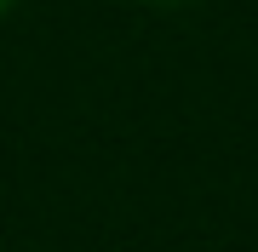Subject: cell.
I'll return each instance as SVG.
<instances>
[{
    "mask_svg": "<svg viewBox=\"0 0 258 252\" xmlns=\"http://www.w3.org/2000/svg\"><path fill=\"white\" fill-rule=\"evenodd\" d=\"M144 6H195V0H144Z\"/></svg>",
    "mask_w": 258,
    "mask_h": 252,
    "instance_id": "obj_1",
    "label": "cell"
},
{
    "mask_svg": "<svg viewBox=\"0 0 258 252\" xmlns=\"http://www.w3.org/2000/svg\"><path fill=\"white\" fill-rule=\"evenodd\" d=\"M12 6H18V0H0V18H6V12H12Z\"/></svg>",
    "mask_w": 258,
    "mask_h": 252,
    "instance_id": "obj_2",
    "label": "cell"
}]
</instances>
